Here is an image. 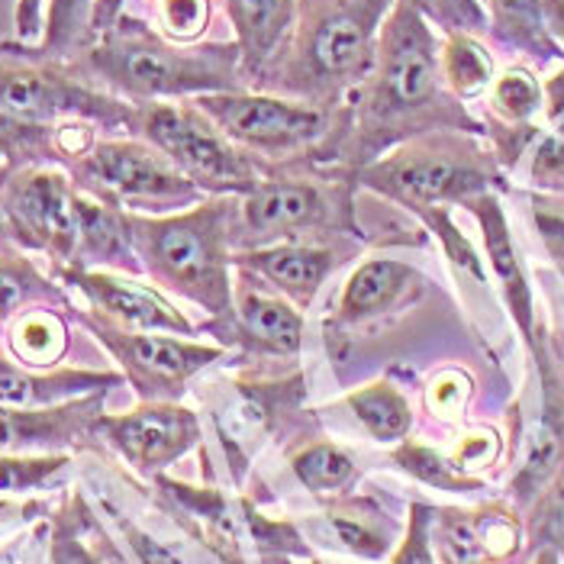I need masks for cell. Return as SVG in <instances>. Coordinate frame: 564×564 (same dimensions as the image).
Masks as SVG:
<instances>
[{"label":"cell","mask_w":564,"mask_h":564,"mask_svg":"<svg viewBox=\"0 0 564 564\" xmlns=\"http://www.w3.org/2000/svg\"><path fill=\"white\" fill-rule=\"evenodd\" d=\"M438 55L442 36L423 13L410 0H393L365 85L333 113V130L306 159L355 177L391 149L430 132L484 135L480 117L445 85Z\"/></svg>","instance_id":"obj_1"},{"label":"cell","mask_w":564,"mask_h":564,"mask_svg":"<svg viewBox=\"0 0 564 564\" xmlns=\"http://www.w3.org/2000/svg\"><path fill=\"white\" fill-rule=\"evenodd\" d=\"M75 68L87 82L130 100V104H165L197 100L207 94L249 87L239 45L232 43H172L145 20L117 17L94 43L72 55Z\"/></svg>","instance_id":"obj_2"},{"label":"cell","mask_w":564,"mask_h":564,"mask_svg":"<svg viewBox=\"0 0 564 564\" xmlns=\"http://www.w3.org/2000/svg\"><path fill=\"white\" fill-rule=\"evenodd\" d=\"M393 0H297L288 43L256 78L259 90L294 97L326 113L365 85Z\"/></svg>","instance_id":"obj_3"},{"label":"cell","mask_w":564,"mask_h":564,"mask_svg":"<svg viewBox=\"0 0 564 564\" xmlns=\"http://www.w3.org/2000/svg\"><path fill=\"white\" fill-rule=\"evenodd\" d=\"M127 229L142 274L159 291L197 306L207 323L232 313L236 197H204L165 217L127 214Z\"/></svg>","instance_id":"obj_4"},{"label":"cell","mask_w":564,"mask_h":564,"mask_svg":"<svg viewBox=\"0 0 564 564\" xmlns=\"http://www.w3.org/2000/svg\"><path fill=\"white\" fill-rule=\"evenodd\" d=\"M358 181L343 169L297 159L264 169L259 184L236 197V252L274 242L361 239Z\"/></svg>","instance_id":"obj_5"},{"label":"cell","mask_w":564,"mask_h":564,"mask_svg":"<svg viewBox=\"0 0 564 564\" xmlns=\"http://www.w3.org/2000/svg\"><path fill=\"white\" fill-rule=\"evenodd\" d=\"M358 191H368L400 210L420 214L430 207H465L480 194L510 187L490 142L478 132H430L391 149L355 174Z\"/></svg>","instance_id":"obj_6"},{"label":"cell","mask_w":564,"mask_h":564,"mask_svg":"<svg viewBox=\"0 0 564 564\" xmlns=\"http://www.w3.org/2000/svg\"><path fill=\"white\" fill-rule=\"evenodd\" d=\"M210 388H214L207 391L210 430L217 438L223 475L232 484V490L246 487L256 458L271 442H284L291 435L294 445L297 438L313 435L304 433L306 426H313V416H304V368H294L281 378H268L256 368H242L236 375L219 378Z\"/></svg>","instance_id":"obj_7"},{"label":"cell","mask_w":564,"mask_h":564,"mask_svg":"<svg viewBox=\"0 0 564 564\" xmlns=\"http://www.w3.org/2000/svg\"><path fill=\"white\" fill-rule=\"evenodd\" d=\"M0 110L36 123L87 120L104 132L132 135L135 104L87 82L72 58L36 43H0Z\"/></svg>","instance_id":"obj_8"},{"label":"cell","mask_w":564,"mask_h":564,"mask_svg":"<svg viewBox=\"0 0 564 564\" xmlns=\"http://www.w3.org/2000/svg\"><path fill=\"white\" fill-rule=\"evenodd\" d=\"M132 135L155 145L204 197H242L264 169L246 155L194 100L135 104Z\"/></svg>","instance_id":"obj_9"},{"label":"cell","mask_w":564,"mask_h":564,"mask_svg":"<svg viewBox=\"0 0 564 564\" xmlns=\"http://www.w3.org/2000/svg\"><path fill=\"white\" fill-rule=\"evenodd\" d=\"M94 194L62 165H26L0 174L3 239L45 256L52 268H75Z\"/></svg>","instance_id":"obj_10"},{"label":"cell","mask_w":564,"mask_h":564,"mask_svg":"<svg viewBox=\"0 0 564 564\" xmlns=\"http://www.w3.org/2000/svg\"><path fill=\"white\" fill-rule=\"evenodd\" d=\"M68 172L87 194L123 214L165 217L204 200V194L139 135H100Z\"/></svg>","instance_id":"obj_11"},{"label":"cell","mask_w":564,"mask_h":564,"mask_svg":"<svg viewBox=\"0 0 564 564\" xmlns=\"http://www.w3.org/2000/svg\"><path fill=\"white\" fill-rule=\"evenodd\" d=\"M194 104L261 169L306 159L333 130V113L259 87L207 94Z\"/></svg>","instance_id":"obj_12"},{"label":"cell","mask_w":564,"mask_h":564,"mask_svg":"<svg viewBox=\"0 0 564 564\" xmlns=\"http://www.w3.org/2000/svg\"><path fill=\"white\" fill-rule=\"evenodd\" d=\"M78 323L104 346V351L117 361L123 381L130 384L139 403L155 400H181L187 384L223 361L226 348L219 343H204L197 336H174V333H142L127 329L104 319L94 310H78Z\"/></svg>","instance_id":"obj_13"},{"label":"cell","mask_w":564,"mask_h":564,"mask_svg":"<svg viewBox=\"0 0 564 564\" xmlns=\"http://www.w3.org/2000/svg\"><path fill=\"white\" fill-rule=\"evenodd\" d=\"M430 291V278L403 259L371 256L358 261L326 316V339L343 355L355 339L384 329L410 306H416Z\"/></svg>","instance_id":"obj_14"},{"label":"cell","mask_w":564,"mask_h":564,"mask_svg":"<svg viewBox=\"0 0 564 564\" xmlns=\"http://www.w3.org/2000/svg\"><path fill=\"white\" fill-rule=\"evenodd\" d=\"M94 442H104L135 475H165L174 462L204 445V420L181 400L139 403L130 413H100Z\"/></svg>","instance_id":"obj_15"},{"label":"cell","mask_w":564,"mask_h":564,"mask_svg":"<svg viewBox=\"0 0 564 564\" xmlns=\"http://www.w3.org/2000/svg\"><path fill=\"white\" fill-rule=\"evenodd\" d=\"M304 310L242 268H236L232 281V313L219 323H207L214 343L236 351L242 361L297 358L304 348Z\"/></svg>","instance_id":"obj_16"},{"label":"cell","mask_w":564,"mask_h":564,"mask_svg":"<svg viewBox=\"0 0 564 564\" xmlns=\"http://www.w3.org/2000/svg\"><path fill=\"white\" fill-rule=\"evenodd\" d=\"M155 500L165 517L217 564H252L242 494H229L219 484H187L155 475Z\"/></svg>","instance_id":"obj_17"},{"label":"cell","mask_w":564,"mask_h":564,"mask_svg":"<svg viewBox=\"0 0 564 564\" xmlns=\"http://www.w3.org/2000/svg\"><path fill=\"white\" fill-rule=\"evenodd\" d=\"M52 278L82 294L87 310L100 313L104 319L142 329V333H174V336H197L200 329L194 319L174 304L155 284L139 281L135 274L120 271H82V268H52Z\"/></svg>","instance_id":"obj_18"},{"label":"cell","mask_w":564,"mask_h":564,"mask_svg":"<svg viewBox=\"0 0 564 564\" xmlns=\"http://www.w3.org/2000/svg\"><path fill=\"white\" fill-rule=\"evenodd\" d=\"M433 545L438 564H513L525 552V522L510 500L435 507Z\"/></svg>","instance_id":"obj_19"},{"label":"cell","mask_w":564,"mask_h":564,"mask_svg":"<svg viewBox=\"0 0 564 564\" xmlns=\"http://www.w3.org/2000/svg\"><path fill=\"white\" fill-rule=\"evenodd\" d=\"M313 549L348 555L355 562H388L403 539V522L375 497L351 490L346 497L323 500L316 513L297 520Z\"/></svg>","instance_id":"obj_20"},{"label":"cell","mask_w":564,"mask_h":564,"mask_svg":"<svg viewBox=\"0 0 564 564\" xmlns=\"http://www.w3.org/2000/svg\"><path fill=\"white\" fill-rule=\"evenodd\" d=\"M361 252L358 239L339 242H274L261 249L236 252V268L261 278L271 291L288 297L294 306H306L316 301L323 284L355 256Z\"/></svg>","instance_id":"obj_21"},{"label":"cell","mask_w":564,"mask_h":564,"mask_svg":"<svg viewBox=\"0 0 564 564\" xmlns=\"http://www.w3.org/2000/svg\"><path fill=\"white\" fill-rule=\"evenodd\" d=\"M107 393L82 400L20 410L0 406V455H72L94 442V423L104 413Z\"/></svg>","instance_id":"obj_22"},{"label":"cell","mask_w":564,"mask_h":564,"mask_svg":"<svg viewBox=\"0 0 564 564\" xmlns=\"http://www.w3.org/2000/svg\"><path fill=\"white\" fill-rule=\"evenodd\" d=\"M465 210L478 223L484 259H487L490 278L497 284L500 304L507 306V313H510V319H513V326L520 333L522 346L529 348L535 343V333H539V316H535V297H532L529 271L522 264L520 246L513 239L503 200H500V194L490 191V194H480L475 200H468Z\"/></svg>","instance_id":"obj_23"},{"label":"cell","mask_w":564,"mask_h":564,"mask_svg":"<svg viewBox=\"0 0 564 564\" xmlns=\"http://www.w3.org/2000/svg\"><path fill=\"white\" fill-rule=\"evenodd\" d=\"M127 384L120 371L94 368H26L17 358L0 355V406L43 410L82 400L90 393H110Z\"/></svg>","instance_id":"obj_24"},{"label":"cell","mask_w":564,"mask_h":564,"mask_svg":"<svg viewBox=\"0 0 564 564\" xmlns=\"http://www.w3.org/2000/svg\"><path fill=\"white\" fill-rule=\"evenodd\" d=\"M223 10L232 26V43L239 45L249 87L274 62L288 43L297 17V0H223Z\"/></svg>","instance_id":"obj_25"},{"label":"cell","mask_w":564,"mask_h":564,"mask_svg":"<svg viewBox=\"0 0 564 564\" xmlns=\"http://www.w3.org/2000/svg\"><path fill=\"white\" fill-rule=\"evenodd\" d=\"M48 564H127L82 490L48 513Z\"/></svg>","instance_id":"obj_26"},{"label":"cell","mask_w":564,"mask_h":564,"mask_svg":"<svg viewBox=\"0 0 564 564\" xmlns=\"http://www.w3.org/2000/svg\"><path fill=\"white\" fill-rule=\"evenodd\" d=\"M40 306L75 313V304L68 301L62 284L43 274V268L30 259L26 249L0 239V326Z\"/></svg>","instance_id":"obj_27"},{"label":"cell","mask_w":564,"mask_h":564,"mask_svg":"<svg viewBox=\"0 0 564 564\" xmlns=\"http://www.w3.org/2000/svg\"><path fill=\"white\" fill-rule=\"evenodd\" d=\"M288 468L297 484L310 494H316L319 500L346 497L351 490H358V484L365 478L361 465L355 462L348 448L316 433L288 445Z\"/></svg>","instance_id":"obj_28"},{"label":"cell","mask_w":564,"mask_h":564,"mask_svg":"<svg viewBox=\"0 0 564 564\" xmlns=\"http://www.w3.org/2000/svg\"><path fill=\"white\" fill-rule=\"evenodd\" d=\"M487 10V36L497 45L532 58L535 65H555L564 52L545 30L542 0H480Z\"/></svg>","instance_id":"obj_29"},{"label":"cell","mask_w":564,"mask_h":564,"mask_svg":"<svg viewBox=\"0 0 564 564\" xmlns=\"http://www.w3.org/2000/svg\"><path fill=\"white\" fill-rule=\"evenodd\" d=\"M346 406L351 410L355 423L378 445H391L393 448L413 435V423H416L413 403L391 378H378V381H368V384L348 391Z\"/></svg>","instance_id":"obj_30"},{"label":"cell","mask_w":564,"mask_h":564,"mask_svg":"<svg viewBox=\"0 0 564 564\" xmlns=\"http://www.w3.org/2000/svg\"><path fill=\"white\" fill-rule=\"evenodd\" d=\"M416 223L433 232V239L438 242L442 256L448 261L455 281L462 291H471L478 301H487L490 297V268H487V259H480V252L475 249V242L468 239V232L458 226L455 219V207H430V210H420L413 214Z\"/></svg>","instance_id":"obj_31"},{"label":"cell","mask_w":564,"mask_h":564,"mask_svg":"<svg viewBox=\"0 0 564 564\" xmlns=\"http://www.w3.org/2000/svg\"><path fill=\"white\" fill-rule=\"evenodd\" d=\"M7 346H10V355L26 368H58V361L68 355L72 333H68L62 310L40 306L10 323Z\"/></svg>","instance_id":"obj_32"},{"label":"cell","mask_w":564,"mask_h":564,"mask_svg":"<svg viewBox=\"0 0 564 564\" xmlns=\"http://www.w3.org/2000/svg\"><path fill=\"white\" fill-rule=\"evenodd\" d=\"M545 107V90L539 75L529 65H510L494 78L484 104V120L480 123H500V127H542Z\"/></svg>","instance_id":"obj_33"},{"label":"cell","mask_w":564,"mask_h":564,"mask_svg":"<svg viewBox=\"0 0 564 564\" xmlns=\"http://www.w3.org/2000/svg\"><path fill=\"white\" fill-rule=\"evenodd\" d=\"M438 58H442L445 85L462 104L487 97V90L497 78V65H494L490 48L480 43V36H471V33L442 36V55Z\"/></svg>","instance_id":"obj_34"},{"label":"cell","mask_w":564,"mask_h":564,"mask_svg":"<svg viewBox=\"0 0 564 564\" xmlns=\"http://www.w3.org/2000/svg\"><path fill=\"white\" fill-rule=\"evenodd\" d=\"M391 462L397 471H403L406 478H413L423 487H433V490H445V494H480V490H487V480L458 471L448 452L426 445L413 435L403 438L400 445H393Z\"/></svg>","instance_id":"obj_35"},{"label":"cell","mask_w":564,"mask_h":564,"mask_svg":"<svg viewBox=\"0 0 564 564\" xmlns=\"http://www.w3.org/2000/svg\"><path fill=\"white\" fill-rule=\"evenodd\" d=\"M26 165H58L55 123H36L0 110V174Z\"/></svg>","instance_id":"obj_36"},{"label":"cell","mask_w":564,"mask_h":564,"mask_svg":"<svg viewBox=\"0 0 564 564\" xmlns=\"http://www.w3.org/2000/svg\"><path fill=\"white\" fill-rule=\"evenodd\" d=\"M97 0H45V23L40 48L55 58H72L94 43Z\"/></svg>","instance_id":"obj_37"},{"label":"cell","mask_w":564,"mask_h":564,"mask_svg":"<svg viewBox=\"0 0 564 564\" xmlns=\"http://www.w3.org/2000/svg\"><path fill=\"white\" fill-rule=\"evenodd\" d=\"M525 552L552 549L564 562V465L555 471V478L542 487V494L525 507Z\"/></svg>","instance_id":"obj_38"},{"label":"cell","mask_w":564,"mask_h":564,"mask_svg":"<svg viewBox=\"0 0 564 564\" xmlns=\"http://www.w3.org/2000/svg\"><path fill=\"white\" fill-rule=\"evenodd\" d=\"M72 455H0V494L36 497L65 478Z\"/></svg>","instance_id":"obj_39"},{"label":"cell","mask_w":564,"mask_h":564,"mask_svg":"<svg viewBox=\"0 0 564 564\" xmlns=\"http://www.w3.org/2000/svg\"><path fill=\"white\" fill-rule=\"evenodd\" d=\"M423 20L433 26L438 36L448 33H471V36H487V10L480 0H410Z\"/></svg>","instance_id":"obj_40"},{"label":"cell","mask_w":564,"mask_h":564,"mask_svg":"<svg viewBox=\"0 0 564 564\" xmlns=\"http://www.w3.org/2000/svg\"><path fill=\"white\" fill-rule=\"evenodd\" d=\"M159 33L172 43H204V33L214 20L210 0H155Z\"/></svg>","instance_id":"obj_41"},{"label":"cell","mask_w":564,"mask_h":564,"mask_svg":"<svg viewBox=\"0 0 564 564\" xmlns=\"http://www.w3.org/2000/svg\"><path fill=\"white\" fill-rule=\"evenodd\" d=\"M525 177L532 184V191L542 194H562L564 191V132L545 130L539 132V139L532 142L529 155H525Z\"/></svg>","instance_id":"obj_42"},{"label":"cell","mask_w":564,"mask_h":564,"mask_svg":"<svg viewBox=\"0 0 564 564\" xmlns=\"http://www.w3.org/2000/svg\"><path fill=\"white\" fill-rule=\"evenodd\" d=\"M433 517L435 507L426 500H410L406 522H403V539L388 558L391 564H438L433 545Z\"/></svg>","instance_id":"obj_43"},{"label":"cell","mask_w":564,"mask_h":564,"mask_svg":"<svg viewBox=\"0 0 564 564\" xmlns=\"http://www.w3.org/2000/svg\"><path fill=\"white\" fill-rule=\"evenodd\" d=\"M529 217H532V226L539 232L542 249L549 252L552 264L564 278V200L558 194L532 191L529 194Z\"/></svg>","instance_id":"obj_44"},{"label":"cell","mask_w":564,"mask_h":564,"mask_svg":"<svg viewBox=\"0 0 564 564\" xmlns=\"http://www.w3.org/2000/svg\"><path fill=\"white\" fill-rule=\"evenodd\" d=\"M448 455H452L458 471H465L471 478H480V471H487V468H494L500 462L503 438H500V433L494 426H475V430H468L455 442V448Z\"/></svg>","instance_id":"obj_45"},{"label":"cell","mask_w":564,"mask_h":564,"mask_svg":"<svg viewBox=\"0 0 564 564\" xmlns=\"http://www.w3.org/2000/svg\"><path fill=\"white\" fill-rule=\"evenodd\" d=\"M471 378L458 368H448L435 375V381L426 388V410L438 420H458L465 406L471 403Z\"/></svg>","instance_id":"obj_46"},{"label":"cell","mask_w":564,"mask_h":564,"mask_svg":"<svg viewBox=\"0 0 564 564\" xmlns=\"http://www.w3.org/2000/svg\"><path fill=\"white\" fill-rule=\"evenodd\" d=\"M48 517V503L36 497H13V494H0V532L26 525V522Z\"/></svg>","instance_id":"obj_47"},{"label":"cell","mask_w":564,"mask_h":564,"mask_svg":"<svg viewBox=\"0 0 564 564\" xmlns=\"http://www.w3.org/2000/svg\"><path fill=\"white\" fill-rule=\"evenodd\" d=\"M45 23V0H13V26L20 43H40Z\"/></svg>","instance_id":"obj_48"},{"label":"cell","mask_w":564,"mask_h":564,"mask_svg":"<svg viewBox=\"0 0 564 564\" xmlns=\"http://www.w3.org/2000/svg\"><path fill=\"white\" fill-rule=\"evenodd\" d=\"M542 17H545L549 36L564 52V0H542Z\"/></svg>","instance_id":"obj_49"},{"label":"cell","mask_w":564,"mask_h":564,"mask_svg":"<svg viewBox=\"0 0 564 564\" xmlns=\"http://www.w3.org/2000/svg\"><path fill=\"white\" fill-rule=\"evenodd\" d=\"M123 7H127V0H97V10H94V40L117 23V17L123 13Z\"/></svg>","instance_id":"obj_50"},{"label":"cell","mask_w":564,"mask_h":564,"mask_svg":"<svg viewBox=\"0 0 564 564\" xmlns=\"http://www.w3.org/2000/svg\"><path fill=\"white\" fill-rule=\"evenodd\" d=\"M529 564H562V555L552 552V549H539V552L529 555Z\"/></svg>","instance_id":"obj_51"},{"label":"cell","mask_w":564,"mask_h":564,"mask_svg":"<svg viewBox=\"0 0 564 564\" xmlns=\"http://www.w3.org/2000/svg\"><path fill=\"white\" fill-rule=\"evenodd\" d=\"M310 564H346V562H336V558H319V555H316V558H313Z\"/></svg>","instance_id":"obj_52"},{"label":"cell","mask_w":564,"mask_h":564,"mask_svg":"<svg viewBox=\"0 0 564 564\" xmlns=\"http://www.w3.org/2000/svg\"><path fill=\"white\" fill-rule=\"evenodd\" d=\"M0 239H3V214H0Z\"/></svg>","instance_id":"obj_53"},{"label":"cell","mask_w":564,"mask_h":564,"mask_svg":"<svg viewBox=\"0 0 564 564\" xmlns=\"http://www.w3.org/2000/svg\"><path fill=\"white\" fill-rule=\"evenodd\" d=\"M558 197H562V200H564V191H562V194H558Z\"/></svg>","instance_id":"obj_54"}]
</instances>
